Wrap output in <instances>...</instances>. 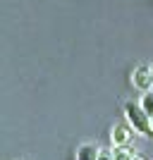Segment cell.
I'll return each mask as SVG.
<instances>
[{
	"mask_svg": "<svg viewBox=\"0 0 153 160\" xmlns=\"http://www.w3.org/2000/svg\"><path fill=\"white\" fill-rule=\"evenodd\" d=\"M132 84L139 91H144L146 93L148 88H153V81H151V67H146V65H141V67H136L132 72Z\"/></svg>",
	"mask_w": 153,
	"mask_h": 160,
	"instance_id": "7a4b0ae2",
	"label": "cell"
},
{
	"mask_svg": "<svg viewBox=\"0 0 153 160\" xmlns=\"http://www.w3.org/2000/svg\"><path fill=\"white\" fill-rule=\"evenodd\" d=\"M132 160H144V158H141V155H134V158Z\"/></svg>",
	"mask_w": 153,
	"mask_h": 160,
	"instance_id": "ba28073f",
	"label": "cell"
},
{
	"mask_svg": "<svg viewBox=\"0 0 153 160\" xmlns=\"http://www.w3.org/2000/svg\"><path fill=\"white\" fill-rule=\"evenodd\" d=\"M141 108L146 110L148 117H153V91H146V93H144V98H141Z\"/></svg>",
	"mask_w": 153,
	"mask_h": 160,
	"instance_id": "8992f818",
	"label": "cell"
},
{
	"mask_svg": "<svg viewBox=\"0 0 153 160\" xmlns=\"http://www.w3.org/2000/svg\"><path fill=\"white\" fill-rule=\"evenodd\" d=\"M151 81H153V65H151Z\"/></svg>",
	"mask_w": 153,
	"mask_h": 160,
	"instance_id": "9c48e42d",
	"label": "cell"
},
{
	"mask_svg": "<svg viewBox=\"0 0 153 160\" xmlns=\"http://www.w3.org/2000/svg\"><path fill=\"white\" fill-rule=\"evenodd\" d=\"M110 139H113V146H129V141H132V127L129 124H115Z\"/></svg>",
	"mask_w": 153,
	"mask_h": 160,
	"instance_id": "3957f363",
	"label": "cell"
},
{
	"mask_svg": "<svg viewBox=\"0 0 153 160\" xmlns=\"http://www.w3.org/2000/svg\"><path fill=\"white\" fill-rule=\"evenodd\" d=\"M113 153H115V160H132L134 155H136L129 146H115Z\"/></svg>",
	"mask_w": 153,
	"mask_h": 160,
	"instance_id": "5b68a950",
	"label": "cell"
},
{
	"mask_svg": "<svg viewBox=\"0 0 153 160\" xmlns=\"http://www.w3.org/2000/svg\"><path fill=\"white\" fill-rule=\"evenodd\" d=\"M151 122H153V117H151Z\"/></svg>",
	"mask_w": 153,
	"mask_h": 160,
	"instance_id": "30bf717a",
	"label": "cell"
},
{
	"mask_svg": "<svg viewBox=\"0 0 153 160\" xmlns=\"http://www.w3.org/2000/svg\"><path fill=\"white\" fill-rule=\"evenodd\" d=\"M98 153L100 148L93 146V143H81L77 148V160H98Z\"/></svg>",
	"mask_w": 153,
	"mask_h": 160,
	"instance_id": "277c9868",
	"label": "cell"
},
{
	"mask_svg": "<svg viewBox=\"0 0 153 160\" xmlns=\"http://www.w3.org/2000/svg\"><path fill=\"white\" fill-rule=\"evenodd\" d=\"M98 160H115V153H113V148H100V153H98Z\"/></svg>",
	"mask_w": 153,
	"mask_h": 160,
	"instance_id": "52a82bcc",
	"label": "cell"
},
{
	"mask_svg": "<svg viewBox=\"0 0 153 160\" xmlns=\"http://www.w3.org/2000/svg\"><path fill=\"white\" fill-rule=\"evenodd\" d=\"M125 117H127V124H129L136 134L146 136V139H153V122L146 115V110L141 108V103L127 100L125 103Z\"/></svg>",
	"mask_w": 153,
	"mask_h": 160,
	"instance_id": "6da1fadb",
	"label": "cell"
}]
</instances>
